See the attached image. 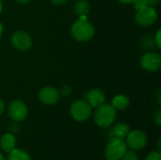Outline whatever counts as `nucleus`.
I'll return each instance as SVG.
<instances>
[{"mask_svg":"<svg viewBox=\"0 0 161 160\" xmlns=\"http://www.w3.org/2000/svg\"><path fill=\"white\" fill-rule=\"evenodd\" d=\"M71 34L78 41H88L94 35V27L87 16H79L71 28Z\"/></svg>","mask_w":161,"mask_h":160,"instance_id":"f257e3e1","label":"nucleus"},{"mask_svg":"<svg viewBox=\"0 0 161 160\" xmlns=\"http://www.w3.org/2000/svg\"><path fill=\"white\" fill-rule=\"evenodd\" d=\"M96 111L94 113L95 123L101 127H108L110 126L116 116V109L109 105H101L96 108Z\"/></svg>","mask_w":161,"mask_h":160,"instance_id":"f03ea898","label":"nucleus"},{"mask_svg":"<svg viewBox=\"0 0 161 160\" xmlns=\"http://www.w3.org/2000/svg\"><path fill=\"white\" fill-rule=\"evenodd\" d=\"M126 152V144L121 139L111 138L107 144L105 157L107 160H120Z\"/></svg>","mask_w":161,"mask_h":160,"instance_id":"7ed1b4c3","label":"nucleus"},{"mask_svg":"<svg viewBox=\"0 0 161 160\" xmlns=\"http://www.w3.org/2000/svg\"><path fill=\"white\" fill-rule=\"evenodd\" d=\"M71 113L75 120L83 122L89 119L92 114V107L87 101L78 100L75 101L71 107Z\"/></svg>","mask_w":161,"mask_h":160,"instance_id":"20e7f679","label":"nucleus"},{"mask_svg":"<svg viewBox=\"0 0 161 160\" xmlns=\"http://www.w3.org/2000/svg\"><path fill=\"white\" fill-rule=\"evenodd\" d=\"M158 19V12L153 7H146L142 10L137 11L135 20L142 26H150Z\"/></svg>","mask_w":161,"mask_h":160,"instance_id":"39448f33","label":"nucleus"},{"mask_svg":"<svg viewBox=\"0 0 161 160\" xmlns=\"http://www.w3.org/2000/svg\"><path fill=\"white\" fill-rule=\"evenodd\" d=\"M142 67L148 72H157L161 66V57L158 53L148 52L141 59Z\"/></svg>","mask_w":161,"mask_h":160,"instance_id":"423d86ee","label":"nucleus"},{"mask_svg":"<svg viewBox=\"0 0 161 160\" xmlns=\"http://www.w3.org/2000/svg\"><path fill=\"white\" fill-rule=\"evenodd\" d=\"M11 42L14 48H16L17 50L26 51L32 45V39L26 32L18 30L13 33L11 37Z\"/></svg>","mask_w":161,"mask_h":160,"instance_id":"0eeeda50","label":"nucleus"},{"mask_svg":"<svg viewBox=\"0 0 161 160\" xmlns=\"http://www.w3.org/2000/svg\"><path fill=\"white\" fill-rule=\"evenodd\" d=\"M8 115L15 122L24 121L27 116V108L20 100H14L8 105Z\"/></svg>","mask_w":161,"mask_h":160,"instance_id":"6e6552de","label":"nucleus"},{"mask_svg":"<svg viewBox=\"0 0 161 160\" xmlns=\"http://www.w3.org/2000/svg\"><path fill=\"white\" fill-rule=\"evenodd\" d=\"M127 145L133 150H141L147 143V137L145 133L140 130H134L127 134Z\"/></svg>","mask_w":161,"mask_h":160,"instance_id":"1a4fd4ad","label":"nucleus"},{"mask_svg":"<svg viewBox=\"0 0 161 160\" xmlns=\"http://www.w3.org/2000/svg\"><path fill=\"white\" fill-rule=\"evenodd\" d=\"M59 91L52 87H46L39 92V99L45 105H54L59 99Z\"/></svg>","mask_w":161,"mask_h":160,"instance_id":"9d476101","label":"nucleus"},{"mask_svg":"<svg viewBox=\"0 0 161 160\" xmlns=\"http://www.w3.org/2000/svg\"><path fill=\"white\" fill-rule=\"evenodd\" d=\"M86 99H87L86 101L90 104L92 108H98L99 106L104 104L106 100V96H105V93L101 90L92 89L91 91L87 92Z\"/></svg>","mask_w":161,"mask_h":160,"instance_id":"9b49d317","label":"nucleus"},{"mask_svg":"<svg viewBox=\"0 0 161 160\" xmlns=\"http://www.w3.org/2000/svg\"><path fill=\"white\" fill-rule=\"evenodd\" d=\"M129 133V126L125 123H119L110 131V137L123 140Z\"/></svg>","mask_w":161,"mask_h":160,"instance_id":"f8f14e48","label":"nucleus"},{"mask_svg":"<svg viewBox=\"0 0 161 160\" xmlns=\"http://www.w3.org/2000/svg\"><path fill=\"white\" fill-rule=\"evenodd\" d=\"M15 144H16V140L14 136L11 134H5L0 139V145L2 149L7 153H9L11 150H13L15 147Z\"/></svg>","mask_w":161,"mask_h":160,"instance_id":"ddd939ff","label":"nucleus"},{"mask_svg":"<svg viewBox=\"0 0 161 160\" xmlns=\"http://www.w3.org/2000/svg\"><path fill=\"white\" fill-rule=\"evenodd\" d=\"M129 104H130V101L127 96L124 94H119V95H116L112 99L111 106L117 110H125L129 107Z\"/></svg>","mask_w":161,"mask_h":160,"instance_id":"4468645a","label":"nucleus"},{"mask_svg":"<svg viewBox=\"0 0 161 160\" xmlns=\"http://www.w3.org/2000/svg\"><path fill=\"white\" fill-rule=\"evenodd\" d=\"M75 13L79 16H87L90 11V4L87 0H77L74 6Z\"/></svg>","mask_w":161,"mask_h":160,"instance_id":"2eb2a0df","label":"nucleus"},{"mask_svg":"<svg viewBox=\"0 0 161 160\" xmlns=\"http://www.w3.org/2000/svg\"><path fill=\"white\" fill-rule=\"evenodd\" d=\"M8 160H31L29 155L25 151L19 149H13L9 152Z\"/></svg>","mask_w":161,"mask_h":160,"instance_id":"dca6fc26","label":"nucleus"},{"mask_svg":"<svg viewBox=\"0 0 161 160\" xmlns=\"http://www.w3.org/2000/svg\"><path fill=\"white\" fill-rule=\"evenodd\" d=\"M133 5H134V8H135V9H136L137 11L142 10V9H143L144 8L148 7V5H147V3L145 2V0H137V1H135V2L133 3Z\"/></svg>","mask_w":161,"mask_h":160,"instance_id":"f3484780","label":"nucleus"},{"mask_svg":"<svg viewBox=\"0 0 161 160\" xmlns=\"http://www.w3.org/2000/svg\"><path fill=\"white\" fill-rule=\"evenodd\" d=\"M122 160H138V157L135 152L133 151H126L123 157L121 158Z\"/></svg>","mask_w":161,"mask_h":160,"instance_id":"a211bd4d","label":"nucleus"},{"mask_svg":"<svg viewBox=\"0 0 161 160\" xmlns=\"http://www.w3.org/2000/svg\"><path fill=\"white\" fill-rule=\"evenodd\" d=\"M145 160H161V154L159 152H152L147 156Z\"/></svg>","mask_w":161,"mask_h":160,"instance_id":"6ab92c4d","label":"nucleus"},{"mask_svg":"<svg viewBox=\"0 0 161 160\" xmlns=\"http://www.w3.org/2000/svg\"><path fill=\"white\" fill-rule=\"evenodd\" d=\"M72 93V88L69 87V86H64L61 88L60 91H59V94H61L62 96L66 97V96H69L70 94Z\"/></svg>","mask_w":161,"mask_h":160,"instance_id":"aec40b11","label":"nucleus"},{"mask_svg":"<svg viewBox=\"0 0 161 160\" xmlns=\"http://www.w3.org/2000/svg\"><path fill=\"white\" fill-rule=\"evenodd\" d=\"M155 121H156V124H157V125L158 126H160L161 125V110L160 109H158L157 112H156V114H155Z\"/></svg>","mask_w":161,"mask_h":160,"instance_id":"412c9836","label":"nucleus"},{"mask_svg":"<svg viewBox=\"0 0 161 160\" xmlns=\"http://www.w3.org/2000/svg\"><path fill=\"white\" fill-rule=\"evenodd\" d=\"M155 42H156L157 46H158V48H160L161 47V30H158V31L157 32V35H156V37H155Z\"/></svg>","mask_w":161,"mask_h":160,"instance_id":"4be33fe9","label":"nucleus"},{"mask_svg":"<svg viewBox=\"0 0 161 160\" xmlns=\"http://www.w3.org/2000/svg\"><path fill=\"white\" fill-rule=\"evenodd\" d=\"M145 2L147 3L148 6L153 7V6H156V5H158V4H159L160 0H145Z\"/></svg>","mask_w":161,"mask_h":160,"instance_id":"5701e85b","label":"nucleus"},{"mask_svg":"<svg viewBox=\"0 0 161 160\" xmlns=\"http://www.w3.org/2000/svg\"><path fill=\"white\" fill-rule=\"evenodd\" d=\"M53 4L55 5H62L67 2V0H52Z\"/></svg>","mask_w":161,"mask_h":160,"instance_id":"b1692460","label":"nucleus"},{"mask_svg":"<svg viewBox=\"0 0 161 160\" xmlns=\"http://www.w3.org/2000/svg\"><path fill=\"white\" fill-rule=\"evenodd\" d=\"M118 1L120 3H123V4H133L137 0H118Z\"/></svg>","mask_w":161,"mask_h":160,"instance_id":"393cba45","label":"nucleus"},{"mask_svg":"<svg viewBox=\"0 0 161 160\" xmlns=\"http://www.w3.org/2000/svg\"><path fill=\"white\" fill-rule=\"evenodd\" d=\"M4 108H5V105H4V102L2 99H0V114L3 113L4 111Z\"/></svg>","mask_w":161,"mask_h":160,"instance_id":"a878e982","label":"nucleus"},{"mask_svg":"<svg viewBox=\"0 0 161 160\" xmlns=\"http://www.w3.org/2000/svg\"><path fill=\"white\" fill-rule=\"evenodd\" d=\"M18 3H21V4H26L29 0H16Z\"/></svg>","mask_w":161,"mask_h":160,"instance_id":"bb28decb","label":"nucleus"},{"mask_svg":"<svg viewBox=\"0 0 161 160\" xmlns=\"http://www.w3.org/2000/svg\"><path fill=\"white\" fill-rule=\"evenodd\" d=\"M2 34H3V25H2V24L0 23V38H1Z\"/></svg>","mask_w":161,"mask_h":160,"instance_id":"cd10ccee","label":"nucleus"},{"mask_svg":"<svg viewBox=\"0 0 161 160\" xmlns=\"http://www.w3.org/2000/svg\"><path fill=\"white\" fill-rule=\"evenodd\" d=\"M160 99H161L160 91H158V103H160Z\"/></svg>","mask_w":161,"mask_h":160,"instance_id":"c85d7f7f","label":"nucleus"},{"mask_svg":"<svg viewBox=\"0 0 161 160\" xmlns=\"http://www.w3.org/2000/svg\"><path fill=\"white\" fill-rule=\"evenodd\" d=\"M161 140L160 139H159V140H158V150H160L161 149Z\"/></svg>","mask_w":161,"mask_h":160,"instance_id":"c756f323","label":"nucleus"},{"mask_svg":"<svg viewBox=\"0 0 161 160\" xmlns=\"http://www.w3.org/2000/svg\"><path fill=\"white\" fill-rule=\"evenodd\" d=\"M0 160H4V157L1 153H0Z\"/></svg>","mask_w":161,"mask_h":160,"instance_id":"7c9ffc66","label":"nucleus"},{"mask_svg":"<svg viewBox=\"0 0 161 160\" xmlns=\"http://www.w3.org/2000/svg\"><path fill=\"white\" fill-rule=\"evenodd\" d=\"M2 10V3H1V0H0V12Z\"/></svg>","mask_w":161,"mask_h":160,"instance_id":"2f4dec72","label":"nucleus"}]
</instances>
